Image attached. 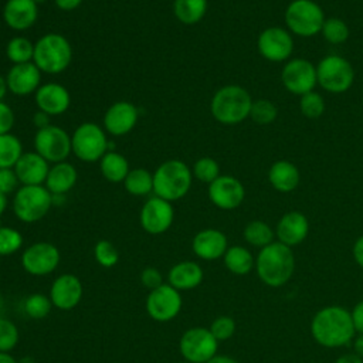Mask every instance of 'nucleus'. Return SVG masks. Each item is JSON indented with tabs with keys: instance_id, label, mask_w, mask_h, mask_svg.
I'll use <instances>...</instances> for the list:
<instances>
[{
	"instance_id": "f257e3e1",
	"label": "nucleus",
	"mask_w": 363,
	"mask_h": 363,
	"mask_svg": "<svg viewBox=\"0 0 363 363\" xmlns=\"http://www.w3.org/2000/svg\"><path fill=\"white\" fill-rule=\"evenodd\" d=\"M313 339L325 347H340L347 345L353 335L354 326L347 309L332 305L316 312L311 323Z\"/></svg>"
},
{
	"instance_id": "f03ea898",
	"label": "nucleus",
	"mask_w": 363,
	"mask_h": 363,
	"mask_svg": "<svg viewBox=\"0 0 363 363\" xmlns=\"http://www.w3.org/2000/svg\"><path fill=\"white\" fill-rule=\"evenodd\" d=\"M255 268L259 279L272 288L286 284L295 269V257L291 247L272 241L261 248L255 259Z\"/></svg>"
},
{
	"instance_id": "7ed1b4c3",
	"label": "nucleus",
	"mask_w": 363,
	"mask_h": 363,
	"mask_svg": "<svg viewBox=\"0 0 363 363\" xmlns=\"http://www.w3.org/2000/svg\"><path fill=\"white\" fill-rule=\"evenodd\" d=\"M191 179L193 173L183 160H166L153 173V193L170 203L180 200L189 193Z\"/></svg>"
},
{
	"instance_id": "20e7f679",
	"label": "nucleus",
	"mask_w": 363,
	"mask_h": 363,
	"mask_svg": "<svg viewBox=\"0 0 363 363\" xmlns=\"http://www.w3.org/2000/svg\"><path fill=\"white\" fill-rule=\"evenodd\" d=\"M251 105L252 99L247 89L240 85H225L213 95L210 111L217 122L235 125L250 116Z\"/></svg>"
},
{
	"instance_id": "39448f33",
	"label": "nucleus",
	"mask_w": 363,
	"mask_h": 363,
	"mask_svg": "<svg viewBox=\"0 0 363 363\" xmlns=\"http://www.w3.org/2000/svg\"><path fill=\"white\" fill-rule=\"evenodd\" d=\"M72 61V47L69 41L58 34L48 33L34 43L33 62L41 72L60 74L65 71Z\"/></svg>"
},
{
	"instance_id": "423d86ee",
	"label": "nucleus",
	"mask_w": 363,
	"mask_h": 363,
	"mask_svg": "<svg viewBox=\"0 0 363 363\" xmlns=\"http://www.w3.org/2000/svg\"><path fill=\"white\" fill-rule=\"evenodd\" d=\"M52 206V194L45 186H21L13 199V211L23 223L41 220Z\"/></svg>"
},
{
	"instance_id": "0eeeda50",
	"label": "nucleus",
	"mask_w": 363,
	"mask_h": 363,
	"mask_svg": "<svg viewBox=\"0 0 363 363\" xmlns=\"http://www.w3.org/2000/svg\"><path fill=\"white\" fill-rule=\"evenodd\" d=\"M108 138L105 129L94 122L81 123L71 135L72 153L82 162H96L108 152Z\"/></svg>"
},
{
	"instance_id": "6e6552de",
	"label": "nucleus",
	"mask_w": 363,
	"mask_h": 363,
	"mask_svg": "<svg viewBox=\"0 0 363 363\" xmlns=\"http://www.w3.org/2000/svg\"><path fill=\"white\" fill-rule=\"evenodd\" d=\"M325 21L323 11L312 0H294L285 10L288 28L302 37L315 35L322 30Z\"/></svg>"
},
{
	"instance_id": "1a4fd4ad",
	"label": "nucleus",
	"mask_w": 363,
	"mask_h": 363,
	"mask_svg": "<svg viewBox=\"0 0 363 363\" xmlns=\"http://www.w3.org/2000/svg\"><path fill=\"white\" fill-rule=\"evenodd\" d=\"M318 84L333 94L347 91L354 79V71L350 62L340 55H328L316 67Z\"/></svg>"
},
{
	"instance_id": "9d476101",
	"label": "nucleus",
	"mask_w": 363,
	"mask_h": 363,
	"mask_svg": "<svg viewBox=\"0 0 363 363\" xmlns=\"http://www.w3.org/2000/svg\"><path fill=\"white\" fill-rule=\"evenodd\" d=\"M34 149L48 163L65 162L69 153H72L71 136L62 128L50 125L35 132Z\"/></svg>"
},
{
	"instance_id": "9b49d317",
	"label": "nucleus",
	"mask_w": 363,
	"mask_h": 363,
	"mask_svg": "<svg viewBox=\"0 0 363 363\" xmlns=\"http://www.w3.org/2000/svg\"><path fill=\"white\" fill-rule=\"evenodd\" d=\"M218 340L210 329L191 328L180 339V352L189 363H207L216 356Z\"/></svg>"
},
{
	"instance_id": "f8f14e48",
	"label": "nucleus",
	"mask_w": 363,
	"mask_h": 363,
	"mask_svg": "<svg viewBox=\"0 0 363 363\" xmlns=\"http://www.w3.org/2000/svg\"><path fill=\"white\" fill-rule=\"evenodd\" d=\"M281 78L289 92L302 96L313 91L318 82L316 67L308 60L294 58L285 64Z\"/></svg>"
},
{
	"instance_id": "ddd939ff",
	"label": "nucleus",
	"mask_w": 363,
	"mask_h": 363,
	"mask_svg": "<svg viewBox=\"0 0 363 363\" xmlns=\"http://www.w3.org/2000/svg\"><path fill=\"white\" fill-rule=\"evenodd\" d=\"M182 308V298L172 285H160L150 291L146 299L147 313L159 322H167L176 318Z\"/></svg>"
},
{
	"instance_id": "4468645a",
	"label": "nucleus",
	"mask_w": 363,
	"mask_h": 363,
	"mask_svg": "<svg viewBox=\"0 0 363 363\" xmlns=\"http://www.w3.org/2000/svg\"><path fill=\"white\" fill-rule=\"evenodd\" d=\"M174 218V210L170 201L157 196L146 200L140 210V224L149 234H162L169 230Z\"/></svg>"
},
{
	"instance_id": "2eb2a0df",
	"label": "nucleus",
	"mask_w": 363,
	"mask_h": 363,
	"mask_svg": "<svg viewBox=\"0 0 363 363\" xmlns=\"http://www.w3.org/2000/svg\"><path fill=\"white\" fill-rule=\"evenodd\" d=\"M257 47L264 58L279 62L292 54L294 41L286 30L281 27H268L259 34Z\"/></svg>"
},
{
	"instance_id": "dca6fc26",
	"label": "nucleus",
	"mask_w": 363,
	"mask_h": 363,
	"mask_svg": "<svg viewBox=\"0 0 363 363\" xmlns=\"http://www.w3.org/2000/svg\"><path fill=\"white\" fill-rule=\"evenodd\" d=\"M60 262V252L50 242H35L30 245L21 257L24 269L31 275H47L52 272Z\"/></svg>"
},
{
	"instance_id": "f3484780",
	"label": "nucleus",
	"mask_w": 363,
	"mask_h": 363,
	"mask_svg": "<svg viewBox=\"0 0 363 363\" xmlns=\"http://www.w3.org/2000/svg\"><path fill=\"white\" fill-rule=\"evenodd\" d=\"M245 196L244 186L233 176H218L208 184V197L211 203L221 210L238 207Z\"/></svg>"
},
{
	"instance_id": "a211bd4d",
	"label": "nucleus",
	"mask_w": 363,
	"mask_h": 363,
	"mask_svg": "<svg viewBox=\"0 0 363 363\" xmlns=\"http://www.w3.org/2000/svg\"><path fill=\"white\" fill-rule=\"evenodd\" d=\"M138 108L128 101L112 104L104 115V128L112 136L128 135L138 122Z\"/></svg>"
},
{
	"instance_id": "6ab92c4d",
	"label": "nucleus",
	"mask_w": 363,
	"mask_h": 363,
	"mask_svg": "<svg viewBox=\"0 0 363 363\" xmlns=\"http://www.w3.org/2000/svg\"><path fill=\"white\" fill-rule=\"evenodd\" d=\"M9 91L17 96L35 94L41 85V71L31 61L26 64H14L6 75Z\"/></svg>"
},
{
	"instance_id": "aec40b11",
	"label": "nucleus",
	"mask_w": 363,
	"mask_h": 363,
	"mask_svg": "<svg viewBox=\"0 0 363 363\" xmlns=\"http://www.w3.org/2000/svg\"><path fill=\"white\" fill-rule=\"evenodd\" d=\"M34 101L38 111H43L50 116H57L67 112L71 104V96L64 85L58 82H47L40 85L35 91Z\"/></svg>"
},
{
	"instance_id": "412c9836",
	"label": "nucleus",
	"mask_w": 363,
	"mask_h": 363,
	"mask_svg": "<svg viewBox=\"0 0 363 363\" xmlns=\"http://www.w3.org/2000/svg\"><path fill=\"white\" fill-rule=\"evenodd\" d=\"M38 18V4L33 0H7L3 7V20L14 31L31 28Z\"/></svg>"
},
{
	"instance_id": "4be33fe9",
	"label": "nucleus",
	"mask_w": 363,
	"mask_h": 363,
	"mask_svg": "<svg viewBox=\"0 0 363 363\" xmlns=\"http://www.w3.org/2000/svg\"><path fill=\"white\" fill-rule=\"evenodd\" d=\"M14 172L23 186H41L43 183H45L50 172V164L35 150L26 152L16 163Z\"/></svg>"
},
{
	"instance_id": "5701e85b",
	"label": "nucleus",
	"mask_w": 363,
	"mask_h": 363,
	"mask_svg": "<svg viewBox=\"0 0 363 363\" xmlns=\"http://www.w3.org/2000/svg\"><path fill=\"white\" fill-rule=\"evenodd\" d=\"M50 295L54 306L62 311H69L81 301L82 285L77 277L71 274H64L54 281Z\"/></svg>"
},
{
	"instance_id": "b1692460",
	"label": "nucleus",
	"mask_w": 363,
	"mask_h": 363,
	"mask_svg": "<svg viewBox=\"0 0 363 363\" xmlns=\"http://www.w3.org/2000/svg\"><path fill=\"white\" fill-rule=\"evenodd\" d=\"M309 231L308 218L299 211H289L281 217L277 225L279 242L292 247L301 244Z\"/></svg>"
},
{
	"instance_id": "393cba45",
	"label": "nucleus",
	"mask_w": 363,
	"mask_h": 363,
	"mask_svg": "<svg viewBox=\"0 0 363 363\" xmlns=\"http://www.w3.org/2000/svg\"><path fill=\"white\" fill-rule=\"evenodd\" d=\"M193 251L199 258L217 259L227 251V237L214 228L199 231L193 238Z\"/></svg>"
},
{
	"instance_id": "a878e982",
	"label": "nucleus",
	"mask_w": 363,
	"mask_h": 363,
	"mask_svg": "<svg viewBox=\"0 0 363 363\" xmlns=\"http://www.w3.org/2000/svg\"><path fill=\"white\" fill-rule=\"evenodd\" d=\"M77 179L78 173L74 164L68 162H60L50 167L44 184L51 194H67L75 186Z\"/></svg>"
},
{
	"instance_id": "bb28decb",
	"label": "nucleus",
	"mask_w": 363,
	"mask_h": 363,
	"mask_svg": "<svg viewBox=\"0 0 363 363\" xmlns=\"http://www.w3.org/2000/svg\"><path fill=\"white\" fill-rule=\"evenodd\" d=\"M268 179L275 190L288 193L296 189L299 183V172L294 163L288 160H278L271 166Z\"/></svg>"
},
{
	"instance_id": "cd10ccee",
	"label": "nucleus",
	"mask_w": 363,
	"mask_h": 363,
	"mask_svg": "<svg viewBox=\"0 0 363 363\" xmlns=\"http://www.w3.org/2000/svg\"><path fill=\"white\" fill-rule=\"evenodd\" d=\"M201 279L203 269L193 261L179 262L169 271V282L176 289H193L199 286Z\"/></svg>"
},
{
	"instance_id": "c85d7f7f",
	"label": "nucleus",
	"mask_w": 363,
	"mask_h": 363,
	"mask_svg": "<svg viewBox=\"0 0 363 363\" xmlns=\"http://www.w3.org/2000/svg\"><path fill=\"white\" fill-rule=\"evenodd\" d=\"M99 169L102 176L112 183H119L123 182L130 172L129 162L128 159L115 152V150H108L99 160Z\"/></svg>"
},
{
	"instance_id": "c756f323",
	"label": "nucleus",
	"mask_w": 363,
	"mask_h": 363,
	"mask_svg": "<svg viewBox=\"0 0 363 363\" xmlns=\"http://www.w3.org/2000/svg\"><path fill=\"white\" fill-rule=\"evenodd\" d=\"M207 11V0H174L173 13L183 24L199 23Z\"/></svg>"
},
{
	"instance_id": "7c9ffc66",
	"label": "nucleus",
	"mask_w": 363,
	"mask_h": 363,
	"mask_svg": "<svg viewBox=\"0 0 363 363\" xmlns=\"http://www.w3.org/2000/svg\"><path fill=\"white\" fill-rule=\"evenodd\" d=\"M224 264L233 274L245 275L252 269L254 258L247 248L241 245H233L227 248L224 254Z\"/></svg>"
},
{
	"instance_id": "2f4dec72",
	"label": "nucleus",
	"mask_w": 363,
	"mask_h": 363,
	"mask_svg": "<svg viewBox=\"0 0 363 363\" xmlns=\"http://www.w3.org/2000/svg\"><path fill=\"white\" fill-rule=\"evenodd\" d=\"M123 186L132 196H147L153 191V174L142 167L130 169L123 180Z\"/></svg>"
},
{
	"instance_id": "473e14b6",
	"label": "nucleus",
	"mask_w": 363,
	"mask_h": 363,
	"mask_svg": "<svg viewBox=\"0 0 363 363\" xmlns=\"http://www.w3.org/2000/svg\"><path fill=\"white\" fill-rule=\"evenodd\" d=\"M23 153V145L16 135H0V169H14Z\"/></svg>"
},
{
	"instance_id": "72a5a7b5",
	"label": "nucleus",
	"mask_w": 363,
	"mask_h": 363,
	"mask_svg": "<svg viewBox=\"0 0 363 363\" xmlns=\"http://www.w3.org/2000/svg\"><path fill=\"white\" fill-rule=\"evenodd\" d=\"M6 55L13 65L31 62L34 55V44L23 35L13 37L6 45Z\"/></svg>"
},
{
	"instance_id": "f704fd0d",
	"label": "nucleus",
	"mask_w": 363,
	"mask_h": 363,
	"mask_svg": "<svg viewBox=\"0 0 363 363\" xmlns=\"http://www.w3.org/2000/svg\"><path fill=\"white\" fill-rule=\"evenodd\" d=\"M244 238L248 244L254 245V247H259L264 248L268 244L272 242L274 238V231L271 230V227L259 220H254L251 223H248L244 228Z\"/></svg>"
},
{
	"instance_id": "c9c22d12",
	"label": "nucleus",
	"mask_w": 363,
	"mask_h": 363,
	"mask_svg": "<svg viewBox=\"0 0 363 363\" xmlns=\"http://www.w3.org/2000/svg\"><path fill=\"white\" fill-rule=\"evenodd\" d=\"M320 31H322L325 40H328L332 44L345 43L349 37V28H347L346 23L336 17L325 18Z\"/></svg>"
},
{
	"instance_id": "e433bc0d",
	"label": "nucleus",
	"mask_w": 363,
	"mask_h": 363,
	"mask_svg": "<svg viewBox=\"0 0 363 363\" xmlns=\"http://www.w3.org/2000/svg\"><path fill=\"white\" fill-rule=\"evenodd\" d=\"M277 106L268 99H258L252 102L250 116L258 125H268L277 118Z\"/></svg>"
},
{
	"instance_id": "4c0bfd02",
	"label": "nucleus",
	"mask_w": 363,
	"mask_h": 363,
	"mask_svg": "<svg viewBox=\"0 0 363 363\" xmlns=\"http://www.w3.org/2000/svg\"><path fill=\"white\" fill-rule=\"evenodd\" d=\"M51 299L47 298L43 294H33L26 299L24 309L26 313L33 319H43L45 318L51 311Z\"/></svg>"
},
{
	"instance_id": "58836bf2",
	"label": "nucleus",
	"mask_w": 363,
	"mask_h": 363,
	"mask_svg": "<svg viewBox=\"0 0 363 363\" xmlns=\"http://www.w3.org/2000/svg\"><path fill=\"white\" fill-rule=\"evenodd\" d=\"M299 108H301V112L303 116H306L309 119H316L323 113L325 102H323V98L318 92L311 91L301 96Z\"/></svg>"
},
{
	"instance_id": "ea45409f",
	"label": "nucleus",
	"mask_w": 363,
	"mask_h": 363,
	"mask_svg": "<svg viewBox=\"0 0 363 363\" xmlns=\"http://www.w3.org/2000/svg\"><path fill=\"white\" fill-rule=\"evenodd\" d=\"M191 173L200 182L210 184L220 176V166L211 157H201L194 163Z\"/></svg>"
},
{
	"instance_id": "a19ab883",
	"label": "nucleus",
	"mask_w": 363,
	"mask_h": 363,
	"mask_svg": "<svg viewBox=\"0 0 363 363\" xmlns=\"http://www.w3.org/2000/svg\"><path fill=\"white\" fill-rule=\"evenodd\" d=\"M23 244L21 234L11 227H0V255L16 252Z\"/></svg>"
},
{
	"instance_id": "79ce46f5",
	"label": "nucleus",
	"mask_w": 363,
	"mask_h": 363,
	"mask_svg": "<svg viewBox=\"0 0 363 363\" xmlns=\"http://www.w3.org/2000/svg\"><path fill=\"white\" fill-rule=\"evenodd\" d=\"M94 252H95L96 261L102 267H106V268L113 267L118 262V259H119V252H118L116 247L112 242L106 241V240L98 241L96 245H95Z\"/></svg>"
},
{
	"instance_id": "37998d69",
	"label": "nucleus",
	"mask_w": 363,
	"mask_h": 363,
	"mask_svg": "<svg viewBox=\"0 0 363 363\" xmlns=\"http://www.w3.org/2000/svg\"><path fill=\"white\" fill-rule=\"evenodd\" d=\"M17 342L18 330L16 325L6 318H0V352L11 350Z\"/></svg>"
},
{
	"instance_id": "c03bdc74",
	"label": "nucleus",
	"mask_w": 363,
	"mask_h": 363,
	"mask_svg": "<svg viewBox=\"0 0 363 363\" xmlns=\"http://www.w3.org/2000/svg\"><path fill=\"white\" fill-rule=\"evenodd\" d=\"M210 332L218 342L227 340L235 332V322L230 316H218L217 319L213 320V323L210 326Z\"/></svg>"
},
{
	"instance_id": "a18cd8bd",
	"label": "nucleus",
	"mask_w": 363,
	"mask_h": 363,
	"mask_svg": "<svg viewBox=\"0 0 363 363\" xmlns=\"http://www.w3.org/2000/svg\"><path fill=\"white\" fill-rule=\"evenodd\" d=\"M18 183L20 182L14 169H0V191L4 194L13 193L17 190Z\"/></svg>"
},
{
	"instance_id": "49530a36",
	"label": "nucleus",
	"mask_w": 363,
	"mask_h": 363,
	"mask_svg": "<svg viewBox=\"0 0 363 363\" xmlns=\"http://www.w3.org/2000/svg\"><path fill=\"white\" fill-rule=\"evenodd\" d=\"M13 125H14V112L6 102L1 101L0 102V135L10 133Z\"/></svg>"
},
{
	"instance_id": "de8ad7c7",
	"label": "nucleus",
	"mask_w": 363,
	"mask_h": 363,
	"mask_svg": "<svg viewBox=\"0 0 363 363\" xmlns=\"http://www.w3.org/2000/svg\"><path fill=\"white\" fill-rule=\"evenodd\" d=\"M140 279H142V284L150 289H155L163 285L162 274L156 268H145L140 274Z\"/></svg>"
},
{
	"instance_id": "09e8293b",
	"label": "nucleus",
	"mask_w": 363,
	"mask_h": 363,
	"mask_svg": "<svg viewBox=\"0 0 363 363\" xmlns=\"http://www.w3.org/2000/svg\"><path fill=\"white\" fill-rule=\"evenodd\" d=\"M350 315H352L354 330L359 333H363V301H360L354 305Z\"/></svg>"
},
{
	"instance_id": "8fccbe9b",
	"label": "nucleus",
	"mask_w": 363,
	"mask_h": 363,
	"mask_svg": "<svg viewBox=\"0 0 363 363\" xmlns=\"http://www.w3.org/2000/svg\"><path fill=\"white\" fill-rule=\"evenodd\" d=\"M50 118H51V116H50L48 113H45V112H43V111H37V112L34 113V116H33V122H34V126L37 128V130L50 126V125H51Z\"/></svg>"
},
{
	"instance_id": "3c124183",
	"label": "nucleus",
	"mask_w": 363,
	"mask_h": 363,
	"mask_svg": "<svg viewBox=\"0 0 363 363\" xmlns=\"http://www.w3.org/2000/svg\"><path fill=\"white\" fill-rule=\"evenodd\" d=\"M55 6L60 9V10H64V11H71V10H75L77 7L81 6L82 0H54Z\"/></svg>"
},
{
	"instance_id": "603ef678",
	"label": "nucleus",
	"mask_w": 363,
	"mask_h": 363,
	"mask_svg": "<svg viewBox=\"0 0 363 363\" xmlns=\"http://www.w3.org/2000/svg\"><path fill=\"white\" fill-rule=\"evenodd\" d=\"M353 257L359 267L363 268V235L359 237L353 245Z\"/></svg>"
},
{
	"instance_id": "864d4df0",
	"label": "nucleus",
	"mask_w": 363,
	"mask_h": 363,
	"mask_svg": "<svg viewBox=\"0 0 363 363\" xmlns=\"http://www.w3.org/2000/svg\"><path fill=\"white\" fill-rule=\"evenodd\" d=\"M335 363H363V357H360L357 353H346L337 357Z\"/></svg>"
},
{
	"instance_id": "5fc2aeb1",
	"label": "nucleus",
	"mask_w": 363,
	"mask_h": 363,
	"mask_svg": "<svg viewBox=\"0 0 363 363\" xmlns=\"http://www.w3.org/2000/svg\"><path fill=\"white\" fill-rule=\"evenodd\" d=\"M354 353L363 357V333H359L357 339L354 340Z\"/></svg>"
},
{
	"instance_id": "6e6d98bb",
	"label": "nucleus",
	"mask_w": 363,
	"mask_h": 363,
	"mask_svg": "<svg viewBox=\"0 0 363 363\" xmlns=\"http://www.w3.org/2000/svg\"><path fill=\"white\" fill-rule=\"evenodd\" d=\"M207 363H237V362L228 356H214Z\"/></svg>"
},
{
	"instance_id": "4d7b16f0",
	"label": "nucleus",
	"mask_w": 363,
	"mask_h": 363,
	"mask_svg": "<svg viewBox=\"0 0 363 363\" xmlns=\"http://www.w3.org/2000/svg\"><path fill=\"white\" fill-rule=\"evenodd\" d=\"M9 91V86H7V81H6V77L0 75V102L4 99L6 94Z\"/></svg>"
},
{
	"instance_id": "13d9d810",
	"label": "nucleus",
	"mask_w": 363,
	"mask_h": 363,
	"mask_svg": "<svg viewBox=\"0 0 363 363\" xmlns=\"http://www.w3.org/2000/svg\"><path fill=\"white\" fill-rule=\"evenodd\" d=\"M0 363H17V360L6 352H0Z\"/></svg>"
},
{
	"instance_id": "bf43d9fd",
	"label": "nucleus",
	"mask_w": 363,
	"mask_h": 363,
	"mask_svg": "<svg viewBox=\"0 0 363 363\" xmlns=\"http://www.w3.org/2000/svg\"><path fill=\"white\" fill-rule=\"evenodd\" d=\"M6 207H7V194L0 191V216L4 213Z\"/></svg>"
},
{
	"instance_id": "052dcab7",
	"label": "nucleus",
	"mask_w": 363,
	"mask_h": 363,
	"mask_svg": "<svg viewBox=\"0 0 363 363\" xmlns=\"http://www.w3.org/2000/svg\"><path fill=\"white\" fill-rule=\"evenodd\" d=\"M65 194H52V204H61L64 203Z\"/></svg>"
},
{
	"instance_id": "680f3d73",
	"label": "nucleus",
	"mask_w": 363,
	"mask_h": 363,
	"mask_svg": "<svg viewBox=\"0 0 363 363\" xmlns=\"http://www.w3.org/2000/svg\"><path fill=\"white\" fill-rule=\"evenodd\" d=\"M33 1H35L37 4H41V3H45L47 0H33Z\"/></svg>"
},
{
	"instance_id": "e2e57ef3",
	"label": "nucleus",
	"mask_w": 363,
	"mask_h": 363,
	"mask_svg": "<svg viewBox=\"0 0 363 363\" xmlns=\"http://www.w3.org/2000/svg\"><path fill=\"white\" fill-rule=\"evenodd\" d=\"M182 363H187V362H182Z\"/></svg>"
}]
</instances>
